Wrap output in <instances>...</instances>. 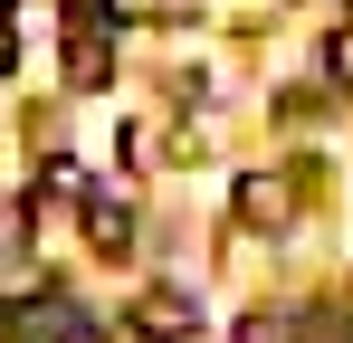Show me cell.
<instances>
[{
	"instance_id": "cell-5",
	"label": "cell",
	"mask_w": 353,
	"mask_h": 343,
	"mask_svg": "<svg viewBox=\"0 0 353 343\" xmlns=\"http://www.w3.org/2000/svg\"><path fill=\"white\" fill-rule=\"evenodd\" d=\"M86 229H96V238L115 248V238H124V210H115V200H86Z\"/></svg>"
},
{
	"instance_id": "cell-2",
	"label": "cell",
	"mask_w": 353,
	"mask_h": 343,
	"mask_svg": "<svg viewBox=\"0 0 353 343\" xmlns=\"http://www.w3.org/2000/svg\"><path fill=\"white\" fill-rule=\"evenodd\" d=\"M287 200H296V191H287V181H268V172H258V181H239V220H258V229L287 220Z\"/></svg>"
},
{
	"instance_id": "cell-4",
	"label": "cell",
	"mask_w": 353,
	"mask_h": 343,
	"mask_svg": "<svg viewBox=\"0 0 353 343\" xmlns=\"http://www.w3.org/2000/svg\"><path fill=\"white\" fill-rule=\"evenodd\" d=\"M325 76H334V86H353V29H334V39H325Z\"/></svg>"
},
{
	"instance_id": "cell-1",
	"label": "cell",
	"mask_w": 353,
	"mask_h": 343,
	"mask_svg": "<svg viewBox=\"0 0 353 343\" xmlns=\"http://www.w3.org/2000/svg\"><path fill=\"white\" fill-rule=\"evenodd\" d=\"M77 334V315H67L58 295H48V305H19V315H10V343H67Z\"/></svg>"
},
{
	"instance_id": "cell-3",
	"label": "cell",
	"mask_w": 353,
	"mask_h": 343,
	"mask_svg": "<svg viewBox=\"0 0 353 343\" xmlns=\"http://www.w3.org/2000/svg\"><path fill=\"white\" fill-rule=\"evenodd\" d=\"M134 324H143L153 343H181V334H191V305H181V295H143V305H134Z\"/></svg>"
},
{
	"instance_id": "cell-6",
	"label": "cell",
	"mask_w": 353,
	"mask_h": 343,
	"mask_svg": "<svg viewBox=\"0 0 353 343\" xmlns=\"http://www.w3.org/2000/svg\"><path fill=\"white\" fill-rule=\"evenodd\" d=\"M10 57H19V39H10V19H0V76H10Z\"/></svg>"
}]
</instances>
